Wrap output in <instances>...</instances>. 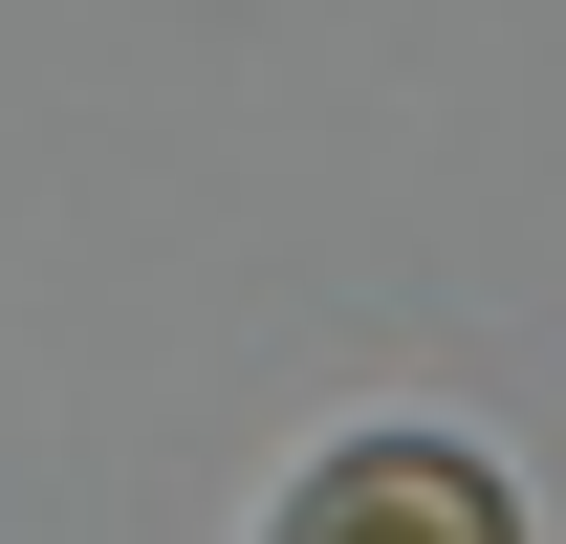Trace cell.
<instances>
[{
    "mask_svg": "<svg viewBox=\"0 0 566 544\" xmlns=\"http://www.w3.org/2000/svg\"><path fill=\"white\" fill-rule=\"evenodd\" d=\"M283 544H523V501H501L458 436H349V458L283 501Z\"/></svg>",
    "mask_w": 566,
    "mask_h": 544,
    "instance_id": "6da1fadb",
    "label": "cell"
}]
</instances>
